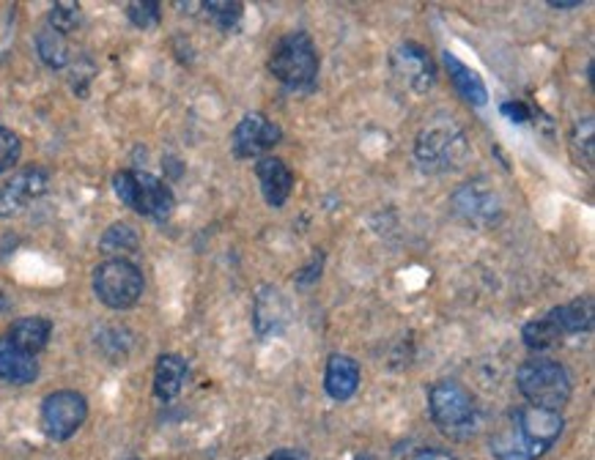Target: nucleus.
<instances>
[{"label":"nucleus","mask_w":595,"mask_h":460,"mask_svg":"<svg viewBox=\"0 0 595 460\" xmlns=\"http://www.w3.org/2000/svg\"><path fill=\"white\" fill-rule=\"evenodd\" d=\"M50 187V176L41 167H25L17 176L0 187V217H14L23 208H28L30 203L39 201L41 195Z\"/></svg>","instance_id":"nucleus-12"},{"label":"nucleus","mask_w":595,"mask_h":460,"mask_svg":"<svg viewBox=\"0 0 595 460\" xmlns=\"http://www.w3.org/2000/svg\"><path fill=\"white\" fill-rule=\"evenodd\" d=\"M140 244L138 233H135L132 225L127 222H116L111 228L104 230L102 242H99V250L107 255H118V253H135Z\"/></svg>","instance_id":"nucleus-22"},{"label":"nucleus","mask_w":595,"mask_h":460,"mask_svg":"<svg viewBox=\"0 0 595 460\" xmlns=\"http://www.w3.org/2000/svg\"><path fill=\"white\" fill-rule=\"evenodd\" d=\"M93 294L111 310H129L143 296V274L127 258H111L93 269Z\"/></svg>","instance_id":"nucleus-7"},{"label":"nucleus","mask_w":595,"mask_h":460,"mask_svg":"<svg viewBox=\"0 0 595 460\" xmlns=\"http://www.w3.org/2000/svg\"><path fill=\"white\" fill-rule=\"evenodd\" d=\"M266 460H305V455L296 452V449H278V452L269 455Z\"/></svg>","instance_id":"nucleus-32"},{"label":"nucleus","mask_w":595,"mask_h":460,"mask_svg":"<svg viewBox=\"0 0 595 460\" xmlns=\"http://www.w3.org/2000/svg\"><path fill=\"white\" fill-rule=\"evenodd\" d=\"M88 417V400L75 389H59L41 403V431L52 442H66L83 427Z\"/></svg>","instance_id":"nucleus-8"},{"label":"nucleus","mask_w":595,"mask_h":460,"mask_svg":"<svg viewBox=\"0 0 595 460\" xmlns=\"http://www.w3.org/2000/svg\"><path fill=\"white\" fill-rule=\"evenodd\" d=\"M560 337L562 334L557 332V327L552 323L549 316L535 318V321H530L524 329H521V340H524V345L527 348H532V352H544V348H552V345H555Z\"/></svg>","instance_id":"nucleus-23"},{"label":"nucleus","mask_w":595,"mask_h":460,"mask_svg":"<svg viewBox=\"0 0 595 460\" xmlns=\"http://www.w3.org/2000/svg\"><path fill=\"white\" fill-rule=\"evenodd\" d=\"M412 460H456L451 452H442V449H420Z\"/></svg>","instance_id":"nucleus-30"},{"label":"nucleus","mask_w":595,"mask_h":460,"mask_svg":"<svg viewBox=\"0 0 595 460\" xmlns=\"http://www.w3.org/2000/svg\"><path fill=\"white\" fill-rule=\"evenodd\" d=\"M453 208L467 222L480 225V228L499 222V217H503V201H499V195L492 187L485 184V179H474L469 184L458 187L453 192Z\"/></svg>","instance_id":"nucleus-11"},{"label":"nucleus","mask_w":595,"mask_h":460,"mask_svg":"<svg viewBox=\"0 0 595 460\" xmlns=\"http://www.w3.org/2000/svg\"><path fill=\"white\" fill-rule=\"evenodd\" d=\"M552 318V323L557 327V332L566 337V334H582L593 329V299L590 296H582V299H573L568 305L555 307L552 312H546Z\"/></svg>","instance_id":"nucleus-20"},{"label":"nucleus","mask_w":595,"mask_h":460,"mask_svg":"<svg viewBox=\"0 0 595 460\" xmlns=\"http://www.w3.org/2000/svg\"><path fill=\"white\" fill-rule=\"evenodd\" d=\"M316 271H321V255H316V258H313L311 269H305V277H300V280H296V282H300V285H307V282H313L318 277Z\"/></svg>","instance_id":"nucleus-31"},{"label":"nucleus","mask_w":595,"mask_h":460,"mask_svg":"<svg viewBox=\"0 0 595 460\" xmlns=\"http://www.w3.org/2000/svg\"><path fill=\"white\" fill-rule=\"evenodd\" d=\"M415 159L428 173H453L469 159L467 132L456 118H434L417 132Z\"/></svg>","instance_id":"nucleus-2"},{"label":"nucleus","mask_w":595,"mask_h":460,"mask_svg":"<svg viewBox=\"0 0 595 460\" xmlns=\"http://www.w3.org/2000/svg\"><path fill=\"white\" fill-rule=\"evenodd\" d=\"M20 154H23V143H20L17 135L12 129L0 127V173L12 170L20 162Z\"/></svg>","instance_id":"nucleus-27"},{"label":"nucleus","mask_w":595,"mask_h":460,"mask_svg":"<svg viewBox=\"0 0 595 460\" xmlns=\"http://www.w3.org/2000/svg\"><path fill=\"white\" fill-rule=\"evenodd\" d=\"M39 375V362L30 354L20 352L17 345L9 343L7 337H0V381L3 384L25 386L34 384Z\"/></svg>","instance_id":"nucleus-17"},{"label":"nucleus","mask_w":595,"mask_h":460,"mask_svg":"<svg viewBox=\"0 0 595 460\" xmlns=\"http://www.w3.org/2000/svg\"><path fill=\"white\" fill-rule=\"evenodd\" d=\"M552 9H579L582 7V0H549Z\"/></svg>","instance_id":"nucleus-33"},{"label":"nucleus","mask_w":595,"mask_h":460,"mask_svg":"<svg viewBox=\"0 0 595 460\" xmlns=\"http://www.w3.org/2000/svg\"><path fill=\"white\" fill-rule=\"evenodd\" d=\"M132 460H138V458H132Z\"/></svg>","instance_id":"nucleus-36"},{"label":"nucleus","mask_w":595,"mask_h":460,"mask_svg":"<svg viewBox=\"0 0 595 460\" xmlns=\"http://www.w3.org/2000/svg\"><path fill=\"white\" fill-rule=\"evenodd\" d=\"M50 334H52V323L47 321V318L28 316V318H20V321H14L12 327H9L7 340L12 345H17L20 352L36 357V354L45 352L47 348V343H50Z\"/></svg>","instance_id":"nucleus-19"},{"label":"nucleus","mask_w":595,"mask_h":460,"mask_svg":"<svg viewBox=\"0 0 595 460\" xmlns=\"http://www.w3.org/2000/svg\"><path fill=\"white\" fill-rule=\"evenodd\" d=\"M289 302L280 294L278 288H261L258 299H255V329H258L261 337H269V334H280L283 327L289 323Z\"/></svg>","instance_id":"nucleus-14"},{"label":"nucleus","mask_w":595,"mask_h":460,"mask_svg":"<svg viewBox=\"0 0 595 460\" xmlns=\"http://www.w3.org/2000/svg\"><path fill=\"white\" fill-rule=\"evenodd\" d=\"M203 9H206V14L212 17V23L220 30H226V34L237 28L239 20H242L244 14L242 3H217V0H212V3H203Z\"/></svg>","instance_id":"nucleus-25"},{"label":"nucleus","mask_w":595,"mask_h":460,"mask_svg":"<svg viewBox=\"0 0 595 460\" xmlns=\"http://www.w3.org/2000/svg\"><path fill=\"white\" fill-rule=\"evenodd\" d=\"M36 47H39V55L50 69H64L69 64V47H66V36H61L59 30H52L50 25L39 30L36 36Z\"/></svg>","instance_id":"nucleus-21"},{"label":"nucleus","mask_w":595,"mask_h":460,"mask_svg":"<svg viewBox=\"0 0 595 460\" xmlns=\"http://www.w3.org/2000/svg\"><path fill=\"white\" fill-rule=\"evenodd\" d=\"M393 75L404 82L409 91L428 93L436 86V64L431 52L417 41H401L390 55Z\"/></svg>","instance_id":"nucleus-9"},{"label":"nucleus","mask_w":595,"mask_h":460,"mask_svg":"<svg viewBox=\"0 0 595 460\" xmlns=\"http://www.w3.org/2000/svg\"><path fill=\"white\" fill-rule=\"evenodd\" d=\"M113 190L124 206L149 219H168L176 208V195L168 184L143 170H118L113 176Z\"/></svg>","instance_id":"nucleus-6"},{"label":"nucleus","mask_w":595,"mask_h":460,"mask_svg":"<svg viewBox=\"0 0 595 460\" xmlns=\"http://www.w3.org/2000/svg\"><path fill=\"white\" fill-rule=\"evenodd\" d=\"M324 389L332 400H349L359 389V365L349 354H332L324 373Z\"/></svg>","instance_id":"nucleus-16"},{"label":"nucleus","mask_w":595,"mask_h":460,"mask_svg":"<svg viewBox=\"0 0 595 460\" xmlns=\"http://www.w3.org/2000/svg\"><path fill=\"white\" fill-rule=\"evenodd\" d=\"M283 140V129L269 122L264 113H248L231 135V149L237 159H253Z\"/></svg>","instance_id":"nucleus-10"},{"label":"nucleus","mask_w":595,"mask_h":460,"mask_svg":"<svg viewBox=\"0 0 595 460\" xmlns=\"http://www.w3.org/2000/svg\"><path fill=\"white\" fill-rule=\"evenodd\" d=\"M428 411L434 425L453 442H467L478 433V406L458 381H436L428 389Z\"/></svg>","instance_id":"nucleus-3"},{"label":"nucleus","mask_w":595,"mask_h":460,"mask_svg":"<svg viewBox=\"0 0 595 460\" xmlns=\"http://www.w3.org/2000/svg\"><path fill=\"white\" fill-rule=\"evenodd\" d=\"M47 25H50L52 30H59L61 36L72 34V30L80 25V7H77V3H55Z\"/></svg>","instance_id":"nucleus-26"},{"label":"nucleus","mask_w":595,"mask_h":460,"mask_svg":"<svg viewBox=\"0 0 595 460\" xmlns=\"http://www.w3.org/2000/svg\"><path fill=\"white\" fill-rule=\"evenodd\" d=\"M560 411L524 406L514 411L510 422L492 438V455L497 460H535L549 452L562 433Z\"/></svg>","instance_id":"nucleus-1"},{"label":"nucleus","mask_w":595,"mask_h":460,"mask_svg":"<svg viewBox=\"0 0 595 460\" xmlns=\"http://www.w3.org/2000/svg\"><path fill=\"white\" fill-rule=\"evenodd\" d=\"M571 149L577 162H582L584 167H593V118H582V122L573 127L571 135Z\"/></svg>","instance_id":"nucleus-24"},{"label":"nucleus","mask_w":595,"mask_h":460,"mask_svg":"<svg viewBox=\"0 0 595 460\" xmlns=\"http://www.w3.org/2000/svg\"><path fill=\"white\" fill-rule=\"evenodd\" d=\"M269 72L294 91H311L318 80V50L305 30L286 34L269 55Z\"/></svg>","instance_id":"nucleus-4"},{"label":"nucleus","mask_w":595,"mask_h":460,"mask_svg":"<svg viewBox=\"0 0 595 460\" xmlns=\"http://www.w3.org/2000/svg\"><path fill=\"white\" fill-rule=\"evenodd\" d=\"M354 460H376V458H374V455H357Z\"/></svg>","instance_id":"nucleus-34"},{"label":"nucleus","mask_w":595,"mask_h":460,"mask_svg":"<svg viewBox=\"0 0 595 460\" xmlns=\"http://www.w3.org/2000/svg\"><path fill=\"white\" fill-rule=\"evenodd\" d=\"M516 384L530 406L549 411H560L573 392L571 375L555 359H527L516 373Z\"/></svg>","instance_id":"nucleus-5"},{"label":"nucleus","mask_w":595,"mask_h":460,"mask_svg":"<svg viewBox=\"0 0 595 460\" xmlns=\"http://www.w3.org/2000/svg\"><path fill=\"white\" fill-rule=\"evenodd\" d=\"M127 17L138 28H154L160 23V3H129Z\"/></svg>","instance_id":"nucleus-28"},{"label":"nucleus","mask_w":595,"mask_h":460,"mask_svg":"<svg viewBox=\"0 0 595 460\" xmlns=\"http://www.w3.org/2000/svg\"><path fill=\"white\" fill-rule=\"evenodd\" d=\"M442 61H445L447 77H451V82H453V88L458 91V97H461L464 102L474 104V107H485V104H489V88H485L483 77H480L472 66H467L464 61H458L451 50L442 52Z\"/></svg>","instance_id":"nucleus-15"},{"label":"nucleus","mask_w":595,"mask_h":460,"mask_svg":"<svg viewBox=\"0 0 595 460\" xmlns=\"http://www.w3.org/2000/svg\"><path fill=\"white\" fill-rule=\"evenodd\" d=\"M3 307H7V296L0 294V312H3Z\"/></svg>","instance_id":"nucleus-35"},{"label":"nucleus","mask_w":595,"mask_h":460,"mask_svg":"<svg viewBox=\"0 0 595 460\" xmlns=\"http://www.w3.org/2000/svg\"><path fill=\"white\" fill-rule=\"evenodd\" d=\"M187 375H190V365H187L185 357H179V354H162L154 368V395L160 400H174L185 389Z\"/></svg>","instance_id":"nucleus-18"},{"label":"nucleus","mask_w":595,"mask_h":460,"mask_svg":"<svg viewBox=\"0 0 595 460\" xmlns=\"http://www.w3.org/2000/svg\"><path fill=\"white\" fill-rule=\"evenodd\" d=\"M255 176H258L261 192H264V201L273 208H280L289 201L291 190H294V173L278 156H264L255 165Z\"/></svg>","instance_id":"nucleus-13"},{"label":"nucleus","mask_w":595,"mask_h":460,"mask_svg":"<svg viewBox=\"0 0 595 460\" xmlns=\"http://www.w3.org/2000/svg\"><path fill=\"white\" fill-rule=\"evenodd\" d=\"M499 110H503L505 118H510V122H514V124H527V122H530V110H527L524 102H505Z\"/></svg>","instance_id":"nucleus-29"}]
</instances>
